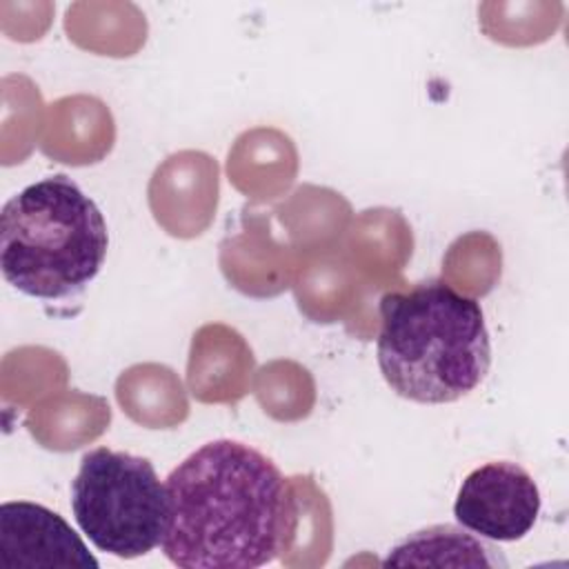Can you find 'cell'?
<instances>
[{
    "label": "cell",
    "mask_w": 569,
    "mask_h": 569,
    "mask_svg": "<svg viewBox=\"0 0 569 569\" xmlns=\"http://www.w3.org/2000/svg\"><path fill=\"white\" fill-rule=\"evenodd\" d=\"M382 565H436V567H505L500 549L485 545L480 538L465 533L451 525L420 529L389 549Z\"/></svg>",
    "instance_id": "cell-7"
},
{
    "label": "cell",
    "mask_w": 569,
    "mask_h": 569,
    "mask_svg": "<svg viewBox=\"0 0 569 569\" xmlns=\"http://www.w3.org/2000/svg\"><path fill=\"white\" fill-rule=\"evenodd\" d=\"M162 553L180 569H256L276 560L291 516L287 478L258 449L220 438L164 480Z\"/></svg>",
    "instance_id": "cell-1"
},
{
    "label": "cell",
    "mask_w": 569,
    "mask_h": 569,
    "mask_svg": "<svg viewBox=\"0 0 569 569\" xmlns=\"http://www.w3.org/2000/svg\"><path fill=\"white\" fill-rule=\"evenodd\" d=\"M376 356L385 382L400 398L420 405L456 402L491 367L482 307L442 280L389 291L380 300Z\"/></svg>",
    "instance_id": "cell-2"
},
{
    "label": "cell",
    "mask_w": 569,
    "mask_h": 569,
    "mask_svg": "<svg viewBox=\"0 0 569 569\" xmlns=\"http://www.w3.org/2000/svg\"><path fill=\"white\" fill-rule=\"evenodd\" d=\"M109 249L98 204L64 173L11 196L0 213V269L24 296L58 302L80 296Z\"/></svg>",
    "instance_id": "cell-3"
},
{
    "label": "cell",
    "mask_w": 569,
    "mask_h": 569,
    "mask_svg": "<svg viewBox=\"0 0 569 569\" xmlns=\"http://www.w3.org/2000/svg\"><path fill=\"white\" fill-rule=\"evenodd\" d=\"M0 551L7 567L98 569L93 553L60 513L27 500L0 505Z\"/></svg>",
    "instance_id": "cell-6"
},
{
    "label": "cell",
    "mask_w": 569,
    "mask_h": 569,
    "mask_svg": "<svg viewBox=\"0 0 569 569\" xmlns=\"http://www.w3.org/2000/svg\"><path fill=\"white\" fill-rule=\"evenodd\" d=\"M71 511L98 551L129 560L162 545L169 493L147 458L96 447L71 482Z\"/></svg>",
    "instance_id": "cell-4"
},
{
    "label": "cell",
    "mask_w": 569,
    "mask_h": 569,
    "mask_svg": "<svg viewBox=\"0 0 569 569\" xmlns=\"http://www.w3.org/2000/svg\"><path fill=\"white\" fill-rule=\"evenodd\" d=\"M540 513V491L531 473L509 460L476 467L462 480L453 516L460 527L491 542L522 540Z\"/></svg>",
    "instance_id": "cell-5"
}]
</instances>
